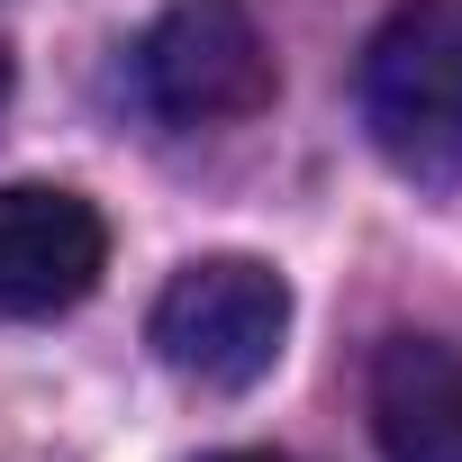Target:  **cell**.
Returning <instances> with one entry per match:
<instances>
[{"label":"cell","mask_w":462,"mask_h":462,"mask_svg":"<svg viewBox=\"0 0 462 462\" xmlns=\"http://www.w3.org/2000/svg\"><path fill=\"white\" fill-rule=\"evenodd\" d=\"M363 127L408 172L462 163V0H399L354 73Z\"/></svg>","instance_id":"6da1fadb"},{"label":"cell","mask_w":462,"mask_h":462,"mask_svg":"<svg viewBox=\"0 0 462 462\" xmlns=\"http://www.w3.org/2000/svg\"><path fill=\"white\" fill-rule=\"evenodd\" d=\"M145 336L199 390H254L291 345V282L254 254H199L163 282Z\"/></svg>","instance_id":"7a4b0ae2"},{"label":"cell","mask_w":462,"mask_h":462,"mask_svg":"<svg viewBox=\"0 0 462 462\" xmlns=\"http://www.w3.org/2000/svg\"><path fill=\"white\" fill-rule=\"evenodd\" d=\"M136 91L172 127H236L273 109V46L245 0H172L136 46Z\"/></svg>","instance_id":"3957f363"},{"label":"cell","mask_w":462,"mask_h":462,"mask_svg":"<svg viewBox=\"0 0 462 462\" xmlns=\"http://www.w3.org/2000/svg\"><path fill=\"white\" fill-rule=\"evenodd\" d=\"M109 273V226L64 181L0 190V318H64Z\"/></svg>","instance_id":"277c9868"},{"label":"cell","mask_w":462,"mask_h":462,"mask_svg":"<svg viewBox=\"0 0 462 462\" xmlns=\"http://www.w3.org/2000/svg\"><path fill=\"white\" fill-rule=\"evenodd\" d=\"M372 444L390 462H462V345L390 336L372 363Z\"/></svg>","instance_id":"5b68a950"},{"label":"cell","mask_w":462,"mask_h":462,"mask_svg":"<svg viewBox=\"0 0 462 462\" xmlns=\"http://www.w3.org/2000/svg\"><path fill=\"white\" fill-rule=\"evenodd\" d=\"M0 100H10V46H0Z\"/></svg>","instance_id":"52a82bcc"},{"label":"cell","mask_w":462,"mask_h":462,"mask_svg":"<svg viewBox=\"0 0 462 462\" xmlns=\"http://www.w3.org/2000/svg\"><path fill=\"white\" fill-rule=\"evenodd\" d=\"M208 462H291V453H208Z\"/></svg>","instance_id":"8992f818"}]
</instances>
